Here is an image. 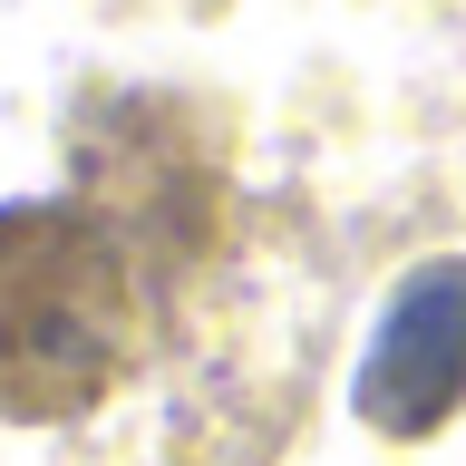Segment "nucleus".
<instances>
[{
    "label": "nucleus",
    "mask_w": 466,
    "mask_h": 466,
    "mask_svg": "<svg viewBox=\"0 0 466 466\" xmlns=\"http://www.w3.org/2000/svg\"><path fill=\"white\" fill-rule=\"evenodd\" d=\"M360 418L379 437H428L447 408L466 399V253L418 262L370 320L360 350Z\"/></svg>",
    "instance_id": "2"
},
{
    "label": "nucleus",
    "mask_w": 466,
    "mask_h": 466,
    "mask_svg": "<svg viewBox=\"0 0 466 466\" xmlns=\"http://www.w3.org/2000/svg\"><path fill=\"white\" fill-rule=\"evenodd\" d=\"M175 272L97 195L0 204V418L58 428L146 370Z\"/></svg>",
    "instance_id": "1"
}]
</instances>
